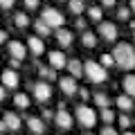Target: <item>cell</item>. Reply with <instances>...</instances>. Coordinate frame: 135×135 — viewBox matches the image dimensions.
<instances>
[{"label":"cell","instance_id":"1","mask_svg":"<svg viewBox=\"0 0 135 135\" xmlns=\"http://www.w3.org/2000/svg\"><path fill=\"white\" fill-rule=\"evenodd\" d=\"M113 59H115V65L122 70H133L135 68V50L128 43H119L113 50Z\"/></svg>","mask_w":135,"mask_h":135},{"label":"cell","instance_id":"2","mask_svg":"<svg viewBox=\"0 0 135 135\" xmlns=\"http://www.w3.org/2000/svg\"><path fill=\"white\" fill-rule=\"evenodd\" d=\"M83 72H86V77L90 79L92 83H104L108 79L106 68L101 65L99 61H86V63H83Z\"/></svg>","mask_w":135,"mask_h":135},{"label":"cell","instance_id":"3","mask_svg":"<svg viewBox=\"0 0 135 135\" xmlns=\"http://www.w3.org/2000/svg\"><path fill=\"white\" fill-rule=\"evenodd\" d=\"M74 117H77V122L83 126V128H92V126L97 124V113L92 110L90 106H83V104H79V106H77Z\"/></svg>","mask_w":135,"mask_h":135},{"label":"cell","instance_id":"4","mask_svg":"<svg viewBox=\"0 0 135 135\" xmlns=\"http://www.w3.org/2000/svg\"><path fill=\"white\" fill-rule=\"evenodd\" d=\"M41 20H43L45 25H50V27H59L61 29V25L65 23V18H63V14L59 9H54V7H45L43 11H41Z\"/></svg>","mask_w":135,"mask_h":135},{"label":"cell","instance_id":"5","mask_svg":"<svg viewBox=\"0 0 135 135\" xmlns=\"http://www.w3.org/2000/svg\"><path fill=\"white\" fill-rule=\"evenodd\" d=\"M32 92H34V97H36L41 104H47V101L52 99V86H50L47 81H36Z\"/></svg>","mask_w":135,"mask_h":135},{"label":"cell","instance_id":"6","mask_svg":"<svg viewBox=\"0 0 135 135\" xmlns=\"http://www.w3.org/2000/svg\"><path fill=\"white\" fill-rule=\"evenodd\" d=\"M59 88H61V92L63 95H68V97H72V95H77L79 92V86H77V79L74 77H61L59 79Z\"/></svg>","mask_w":135,"mask_h":135},{"label":"cell","instance_id":"7","mask_svg":"<svg viewBox=\"0 0 135 135\" xmlns=\"http://www.w3.org/2000/svg\"><path fill=\"white\" fill-rule=\"evenodd\" d=\"M99 36L104 41H115L117 38V27L115 23H110V20H101L99 23Z\"/></svg>","mask_w":135,"mask_h":135},{"label":"cell","instance_id":"8","mask_svg":"<svg viewBox=\"0 0 135 135\" xmlns=\"http://www.w3.org/2000/svg\"><path fill=\"white\" fill-rule=\"evenodd\" d=\"M54 122H56V126H59V128H63V131H70V128H72V124H74L72 115H70L65 108H59V113L54 115Z\"/></svg>","mask_w":135,"mask_h":135},{"label":"cell","instance_id":"9","mask_svg":"<svg viewBox=\"0 0 135 135\" xmlns=\"http://www.w3.org/2000/svg\"><path fill=\"white\" fill-rule=\"evenodd\" d=\"M47 61H50V65H52L54 70H63V68H68V59H65V54H63L61 50L50 52L47 54Z\"/></svg>","mask_w":135,"mask_h":135},{"label":"cell","instance_id":"10","mask_svg":"<svg viewBox=\"0 0 135 135\" xmlns=\"http://www.w3.org/2000/svg\"><path fill=\"white\" fill-rule=\"evenodd\" d=\"M0 81H2V86H5V88L16 90V88H18V74H16V70H9V68H7L5 72L0 74Z\"/></svg>","mask_w":135,"mask_h":135},{"label":"cell","instance_id":"11","mask_svg":"<svg viewBox=\"0 0 135 135\" xmlns=\"http://www.w3.org/2000/svg\"><path fill=\"white\" fill-rule=\"evenodd\" d=\"M9 56L11 59H16V61H23L25 59V54H27V47H25L20 41H9Z\"/></svg>","mask_w":135,"mask_h":135},{"label":"cell","instance_id":"12","mask_svg":"<svg viewBox=\"0 0 135 135\" xmlns=\"http://www.w3.org/2000/svg\"><path fill=\"white\" fill-rule=\"evenodd\" d=\"M27 50L34 54V56H41V54L45 52V43L41 36H29L27 38Z\"/></svg>","mask_w":135,"mask_h":135},{"label":"cell","instance_id":"13","mask_svg":"<svg viewBox=\"0 0 135 135\" xmlns=\"http://www.w3.org/2000/svg\"><path fill=\"white\" fill-rule=\"evenodd\" d=\"M27 128L32 131L34 135H43V133H45V122H43V117H27Z\"/></svg>","mask_w":135,"mask_h":135},{"label":"cell","instance_id":"14","mask_svg":"<svg viewBox=\"0 0 135 135\" xmlns=\"http://www.w3.org/2000/svg\"><path fill=\"white\" fill-rule=\"evenodd\" d=\"M2 122L7 124L9 131H18L20 126H23V122H20V117L16 115V113H5V115H2Z\"/></svg>","mask_w":135,"mask_h":135},{"label":"cell","instance_id":"15","mask_svg":"<svg viewBox=\"0 0 135 135\" xmlns=\"http://www.w3.org/2000/svg\"><path fill=\"white\" fill-rule=\"evenodd\" d=\"M68 70H70V77H74V79H79V77H83V63L79 61V59H70L68 61Z\"/></svg>","mask_w":135,"mask_h":135},{"label":"cell","instance_id":"16","mask_svg":"<svg viewBox=\"0 0 135 135\" xmlns=\"http://www.w3.org/2000/svg\"><path fill=\"white\" fill-rule=\"evenodd\" d=\"M56 41L59 45H63V47H70L72 45V32H68V29H56Z\"/></svg>","mask_w":135,"mask_h":135},{"label":"cell","instance_id":"17","mask_svg":"<svg viewBox=\"0 0 135 135\" xmlns=\"http://www.w3.org/2000/svg\"><path fill=\"white\" fill-rule=\"evenodd\" d=\"M122 83H124V90H126V95H128L131 99H135V74H126Z\"/></svg>","mask_w":135,"mask_h":135},{"label":"cell","instance_id":"18","mask_svg":"<svg viewBox=\"0 0 135 135\" xmlns=\"http://www.w3.org/2000/svg\"><path fill=\"white\" fill-rule=\"evenodd\" d=\"M38 74H41V79H47V81H56V70H54L52 65H41L38 68Z\"/></svg>","mask_w":135,"mask_h":135},{"label":"cell","instance_id":"19","mask_svg":"<svg viewBox=\"0 0 135 135\" xmlns=\"http://www.w3.org/2000/svg\"><path fill=\"white\" fill-rule=\"evenodd\" d=\"M115 104H117V108H119V110H131V108L135 106V101L131 99L128 95H119V97L115 99Z\"/></svg>","mask_w":135,"mask_h":135},{"label":"cell","instance_id":"20","mask_svg":"<svg viewBox=\"0 0 135 135\" xmlns=\"http://www.w3.org/2000/svg\"><path fill=\"white\" fill-rule=\"evenodd\" d=\"M34 29H36V36H41V38H43V36L47 38L50 34H52V27H50V25H45L41 18L36 20V23H34Z\"/></svg>","mask_w":135,"mask_h":135},{"label":"cell","instance_id":"21","mask_svg":"<svg viewBox=\"0 0 135 135\" xmlns=\"http://www.w3.org/2000/svg\"><path fill=\"white\" fill-rule=\"evenodd\" d=\"M99 119L104 122V124H113V122L117 119V115L110 110V108H101V110H99Z\"/></svg>","mask_w":135,"mask_h":135},{"label":"cell","instance_id":"22","mask_svg":"<svg viewBox=\"0 0 135 135\" xmlns=\"http://www.w3.org/2000/svg\"><path fill=\"white\" fill-rule=\"evenodd\" d=\"M92 99H95V104L99 106V110H101V108H108V106H110V99H108V95H104V92L92 95Z\"/></svg>","mask_w":135,"mask_h":135},{"label":"cell","instance_id":"23","mask_svg":"<svg viewBox=\"0 0 135 135\" xmlns=\"http://www.w3.org/2000/svg\"><path fill=\"white\" fill-rule=\"evenodd\" d=\"M81 45H86V47H95V45H97V36L92 32H83L81 34Z\"/></svg>","mask_w":135,"mask_h":135},{"label":"cell","instance_id":"24","mask_svg":"<svg viewBox=\"0 0 135 135\" xmlns=\"http://www.w3.org/2000/svg\"><path fill=\"white\" fill-rule=\"evenodd\" d=\"M68 5H70V11H72V14L86 11V2H83V0H68Z\"/></svg>","mask_w":135,"mask_h":135},{"label":"cell","instance_id":"25","mask_svg":"<svg viewBox=\"0 0 135 135\" xmlns=\"http://www.w3.org/2000/svg\"><path fill=\"white\" fill-rule=\"evenodd\" d=\"M16 27H20V29H25V27H27V25H29V16L27 14H25V11H20V14H16Z\"/></svg>","mask_w":135,"mask_h":135},{"label":"cell","instance_id":"26","mask_svg":"<svg viewBox=\"0 0 135 135\" xmlns=\"http://www.w3.org/2000/svg\"><path fill=\"white\" fill-rule=\"evenodd\" d=\"M14 104H16L18 108H27V106H29V99H27L25 92H18V95L14 97Z\"/></svg>","mask_w":135,"mask_h":135},{"label":"cell","instance_id":"27","mask_svg":"<svg viewBox=\"0 0 135 135\" xmlns=\"http://www.w3.org/2000/svg\"><path fill=\"white\" fill-rule=\"evenodd\" d=\"M88 18L95 20V23H101V9L99 7H88Z\"/></svg>","mask_w":135,"mask_h":135},{"label":"cell","instance_id":"28","mask_svg":"<svg viewBox=\"0 0 135 135\" xmlns=\"http://www.w3.org/2000/svg\"><path fill=\"white\" fill-rule=\"evenodd\" d=\"M99 63L108 70V68H113V65H115V59H113V54H104V56L99 59Z\"/></svg>","mask_w":135,"mask_h":135},{"label":"cell","instance_id":"29","mask_svg":"<svg viewBox=\"0 0 135 135\" xmlns=\"http://www.w3.org/2000/svg\"><path fill=\"white\" fill-rule=\"evenodd\" d=\"M117 124H119L124 131H128V128H131V124H133V119H131L128 115H122V117H117Z\"/></svg>","mask_w":135,"mask_h":135},{"label":"cell","instance_id":"30","mask_svg":"<svg viewBox=\"0 0 135 135\" xmlns=\"http://www.w3.org/2000/svg\"><path fill=\"white\" fill-rule=\"evenodd\" d=\"M117 18L119 20H128L131 18V9L128 7H119V9H117Z\"/></svg>","mask_w":135,"mask_h":135},{"label":"cell","instance_id":"31","mask_svg":"<svg viewBox=\"0 0 135 135\" xmlns=\"http://www.w3.org/2000/svg\"><path fill=\"white\" fill-rule=\"evenodd\" d=\"M99 135H117V128H113L110 124H106V126H104V128L99 131Z\"/></svg>","mask_w":135,"mask_h":135},{"label":"cell","instance_id":"32","mask_svg":"<svg viewBox=\"0 0 135 135\" xmlns=\"http://www.w3.org/2000/svg\"><path fill=\"white\" fill-rule=\"evenodd\" d=\"M25 9H27V11L38 9V0H25Z\"/></svg>","mask_w":135,"mask_h":135},{"label":"cell","instance_id":"33","mask_svg":"<svg viewBox=\"0 0 135 135\" xmlns=\"http://www.w3.org/2000/svg\"><path fill=\"white\" fill-rule=\"evenodd\" d=\"M16 5V0H0V9H11Z\"/></svg>","mask_w":135,"mask_h":135},{"label":"cell","instance_id":"34","mask_svg":"<svg viewBox=\"0 0 135 135\" xmlns=\"http://www.w3.org/2000/svg\"><path fill=\"white\" fill-rule=\"evenodd\" d=\"M54 115H56V113H52V110H43V115H41V117H43V122L47 124V122L54 119Z\"/></svg>","mask_w":135,"mask_h":135},{"label":"cell","instance_id":"35","mask_svg":"<svg viewBox=\"0 0 135 135\" xmlns=\"http://www.w3.org/2000/svg\"><path fill=\"white\" fill-rule=\"evenodd\" d=\"M77 95H79V97H81V101H86V99H88V97H90V92H88V90H86V88H79V92H77Z\"/></svg>","mask_w":135,"mask_h":135},{"label":"cell","instance_id":"36","mask_svg":"<svg viewBox=\"0 0 135 135\" xmlns=\"http://www.w3.org/2000/svg\"><path fill=\"white\" fill-rule=\"evenodd\" d=\"M74 27H77L79 32H81V29H86V20H83V18H77V23H74Z\"/></svg>","mask_w":135,"mask_h":135},{"label":"cell","instance_id":"37","mask_svg":"<svg viewBox=\"0 0 135 135\" xmlns=\"http://www.w3.org/2000/svg\"><path fill=\"white\" fill-rule=\"evenodd\" d=\"M115 2H117V0H101V5H104V7H115Z\"/></svg>","mask_w":135,"mask_h":135},{"label":"cell","instance_id":"38","mask_svg":"<svg viewBox=\"0 0 135 135\" xmlns=\"http://www.w3.org/2000/svg\"><path fill=\"white\" fill-rule=\"evenodd\" d=\"M5 41H7V32H5V29H0V45L5 43Z\"/></svg>","mask_w":135,"mask_h":135},{"label":"cell","instance_id":"39","mask_svg":"<svg viewBox=\"0 0 135 135\" xmlns=\"http://www.w3.org/2000/svg\"><path fill=\"white\" fill-rule=\"evenodd\" d=\"M9 65H11V70H16V68L20 65V61H16V59H11V61H9Z\"/></svg>","mask_w":135,"mask_h":135},{"label":"cell","instance_id":"40","mask_svg":"<svg viewBox=\"0 0 135 135\" xmlns=\"http://www.w3.org/2000/svg\"><path fill=\"white\" fill-rule=\"evenodd\" d=\"M0 101H5V86H0Z\"/></svg>","mask_w":135,"mask_h":135},{"label":"cell","instance_id":"41","mask_svg":"<svg viewBox=\"0 0 135 135\" xmlns=\"http://www.w3.org/2000/svg\"><path fill=\"white\" fill-rule=\"evenodd\" d=\"M2 131H7V124H5L2 119H0V133H2Z\"/></svg>","mask_w":135,"mask_h":135},{"label":"cell","instance_id":"42","mask_svg":"<svg viewBox=\"0 0 135 135\" xmlns=\"http://www.w3.org/2000/svg\"><path fill=\"white\" fill-rule=\"evenodd\" d=\"M131 11H135V0H131Z\"/></svg>","mask_w":135,"mask_h":135},{"label":"cell","instance_id":"43","mask_svg":"<svg viewBox=\"0 0 135 135\" xmlns=\"http://www.w3.org/2000/svg\"><path fill=\"white\" fill-rule=\"evenodd\" d=\"M122 135H135V133H131V131H124V133H122Z\"/></svg>","mask_w":135,"mask_h":135},{"label":"cell","instance_id":"44","mask_svg":"<svg viewBox=\"0 0 135 135\" xmlns=\"http://www.w3.org/2000/svg\"><path fill=\"white\" fill-rule=\"evenodd\" d=\"M133 38H135V29H133Z\"/></svg>","mask_w":135,"mask_h":135},{"label":"cell","instance_id":"45","mask_svg":"<svg viewBox=\"0 0 135 135\" xmlns=\"http://www.w3.org/2000/svg\"><path fill=\"white\" fill-rule=\"evenodd\" d=\"M86 135H92V133H86Z\"/></svg>","mask_w":135,"mask_h":135},{"label":"cell","instance_id":"46","mask_svg":"<svg viewBox=\"0 0 135 135\" xmlns=\"http://www.w3.org/2000/svg\"><path fill=\"white\" fill-rule=\"evenodd\" d=\"M0 135H2V133H0Z\"/></svg>","mask_w":135,"mask_h":135}]
</instances>
